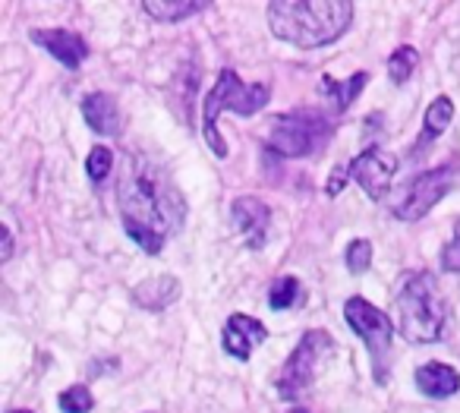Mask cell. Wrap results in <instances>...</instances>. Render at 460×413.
<instances>
[{
    "instance_id": "6da1fadb",
    "label": "cell",
    "mask_w": 460,
    "mask_h": 413,
    "mask_svg": "<svg viewBox=\"0 0 460 413\" xmlns=\"http://www.w3.org/2000/svg\"><path fill=\"white\" fill-rule=\"evenodd\" d=\"M117 202H120L123 230L148 256H158L164 249L167 237L186 218V205L180 190L171 184L164 167L155 165L146 155L127 158L120 180H117Z\"/></svg>"
},
{
    "instance_id": "7a4b0ae2",
    "label": "cell",
    "mask_w": 460,
    "mask_h": 413,
    "mask_svg": "<svg viewBox=\"0 0 460 413\" xmlns=\"http://www.w3.org/2000/svg\"><path fill=\"white\" fill-rule=\"evenodd\" d=\"M353 22L347 0H275L269 4V26L281 41L296 48H322L338 41Z\"/></svg>"
},
{
    "instance_id": "3957f363",
    "label": "cell",
    "mask_w": 460,
    "mask_h": 413,
    "mask_svg": "<svg viewBox=\"0 0 460 413\" xmlns=\"http://www.w3.org/2000/svg\"><path fill=\"white\" fill-rule=\"evenodd\" d=\"M447 303L438 281L429 272H407L397 291V328L413 344H435L445 337Z\"/></svg>"
},
{
    "instance_id": "277c9868",
    "label": "cell",
    "mask_w": 460,
    "mask_h": 413,
    "mask_svg": "<svg viewBox=\"0 0 460 413\" xmlns=\"http://www.w3.org/2000/svg\"><path fill=\"white\" fill-rule=\"evenodd\" d=\"M269 98H271L269 83L246 85V83H240V76L234 70L217 73L211 92L202 98V133L217 158H227V142L217 133V114H221V111H234V114H240V117H252L256 111H262L265 104H269Z\"/></svg>"
},
{
    "instance_id": "5b68a950",
    "label": "cell",
    "mask_w": 460,
    "mask_h": 413,
    "mask_svg": "<svg viewBox=\"0 0 460 413\" xmlns=\"http://www.w3.org/2000/svg\"><path fill=\"white\" fill-rule=\"evenodd\" d=\"M344 319H347V325L363 337L366 347H369L372 375H376V382L378 385H388V379H391V337H394L391 319L363 297L347 300Z\"/></svg>"
},
{
    "instance_id": "8992f818",
    "label": "cell",
    "mask_w": 460,
    "mask_h": 413,
    "mask_svg": "<svg viewBox=\"0 0 460 413\" xmlns=\"http://www.w3.org/2000/svg\"><path fill=\"white\" fill-rule=\"evenodd\" d=\"M332 139V127L313 111L281 114L269 123V148L284 158H306Z\"/></svg>"
},
{
    "instance_id": "52a82bcc",
    "label": "cell",
    "mask_w": 460,
    "mask_h": 413,
    "mask_svg": "<svg viewBox=\"0 0 460 413\" xmlns=\"http://www.w3.org/2000/svg\"><path fill=\"white\" fill-rule=\"evenodd\" d=\"M332 347H334V337L328 335V331H322V328L306 331L303 341L294 347V354L288 356L281 375H278V394H281L284 400L300 398V394L313 385L315 369H319L322 356H325Z\"/></svg>"
},
{
    "instance_id": "ba28073f",
    "label": "cell",
    "mask_w": 460,
    "mask_h": 413,
    "mask_svg": "<svg viewBox=\"0 0 460 413\" xmlns=\"http://www.w3.org/2000/svg\"><path fill=\"white\" fill-rule=\"evenodd\" d=\"M451 186H454V167L451 165L432 167V171L413 177L397 193L394 202H391V215L401 218V221H420V218H426L447 196Z\"/></svg>"
},
{
    "instance_id": "9c48e42d",
    "label": "cell",
    "mask_w": 460,
    "mask_h": 413,
    "mask_svg": "<svg viewBox=\"0 0 460 413\" xmlns=\"http://www.w3.org/2000/svg\"><path fill=\"white\" fill-rule=\"evenodd\" d=\"M397 165H401V161H397L391 152H382V148H369V152L357 155V158H353L347 167H350V180H357V184L363 186L366 196H369L372 202H378V199L388 196Z\"/></svg>"
},
{
    "instance_id": "30bf717a",
    "label": "cell",
    "mask_w": 460,
    "mask_h": 413,
    "mask_svg": "<svg viewBox=\"0 0 460 413\" xmlns=\"http://www.w3.org/2000/svg\"><path fill=\"white\" fill-rule=\"evenodd\" d=\"M230 218L237 224V230L243 234V240L252 249H262L265 237H269V224H271V209L256 196H240L230 205Z\"/></svg>"
},
{
    "instance_id": "8fae6325",
    "label": "cell",
    "mask_w": 460,
    "mask_h": 413,
    "mask_svg": "<svg viewBox=\"0 0 460 413\" xmlns=\"http://www.w3.org/2000/svg\"><path fill=\"white\" fill-rule=\"evenodd\" d=\"M32 41L41 45L54 60H60L64 67L76 70L85 58H89V45H85L83 35L70 32V29H35Z\"/></svg>"
},
{
    "instance_id": "7c38bea8",
    "label": "cell",
    "mask_w": 460,
    "mask_h": 413,
    "mask_svg": "<svg viewBox=\"0 0 460 413\" xmlns=\"http://www.w3.org/2000/svg\"><path fill=\"white\" fill-rule=\"evenodd\" d=\"M269 337V328H265L259 319L243 316V312H234L224 325V350L237 360H250V354L259 347V344Z\"/></svg>"
},
{
    "instance_id": "4fadbf2b",
    "label": "cell",
    "mask_w": 460,
    "mask_h": 413,
    "mask_svg": "<svg viewBox=\"0 0 460 413\" xmlns=\"http://www.w3.org/2000/svg\"><path fill=\"white\" fill-rule=\"evenodd\" d=\"M83 117L95 133L117 136L120 133V108L108 92H92L83 98Z\"/></svg>"
},
{
    "instance_id": "5bb4252c",
    "label": "cell",
    "mask_w": 460,
    "mask_h": 413,
    "mask_svg": "<svg viewBox=\"0 0 460 413\" xmlns=\"http://www.w3.org/2000/svg\"><path fill=\"white\" fill-rule=\"evenodd\" d=\"M416 388L429 398H451L460 391V373L447 363H422L416 369Z\"/></svg>"
},
{
    "instance_id": "9a60e30c",
    "label": "cell",
    "mask_w": 460,
    "mask_h": 413,
    "mask_svg": "<svg viewBox=\"0 0 460 413\" xmlns=\"http://www.w3.org/2000/svg\"><path fill=\"white\" fill-rule=\"evenodd\" d=\"M177 297H180V284H177V278H171V274L152 278V281H146V284H139L133 291L136 303H139L142 310H152V312L167 310V306H171Z\"/></svg>"
},
{
    "instance_id": "2e32d148",
    "label": "cell",
    "mask_w": 460,
    "mask_h": 413,
    "mask_svg": "<svg viewBox=\"0 0 460 413\" xmlns=\"http://www.w3.org/2000/svg\"><path fill=\"white\" fill-rule=\"evenodd\" d=\"M451 121H454V102L447 95H438L432 104H429L426 117H422V133L413 146V158H416V152H422V148L429 146V142L438 139V136L451 127Z\"/></svg>"
},
{
    "instance_id": "e0dca14e",
    "label": "cell",
    "mask_w": 460,
    "mask_h": 413,
    "mask_svg": "<svg viewBox=\"0 0 460 413\" xmlns=\"http://www.w3.org/2000/svg\"><path fill=\"white\" fill-rule=\"evenodd\" d=\"M152 20H161V22H180V20H190V16L202 13L205 4L202 0H146L142 4Z\"/></svg>"
},
{
    "instance_id": "ac0fdd59",
    "label": "cell",
    "mask_w": 460,
    "mask_h": 413,
    "mask_svg": "<svg viewBox=\"0 0 460 413\" xmlns=\"http://www.w3.org/2000/svg\"><path fill=\"white\" fill-rule=\"evenodd\" d=\"M366 79H369V73H357V76H350L347 83H338V79H332V76H322L319 89H322V95H328V102L334 104V111H347L353 104V98L366 89Z\"/></svg>"
},
{
    "instance_id": "d6986e66",
    "label": "cell",
    "mask_w": 460,
    "mask_h": 413,
    "mask_svg": "<svg viewBox=\"0 0 460 413\" xmlns=\"http://www.w3.org/2000/svg\"><path fill=\"white\" fill-rule=\"evenodd\" d=\"M416 60H420V54H416V48H397L394 54L388 58V76H391V83H397V85H403L410 76H413V70H416Z\"/></svg>"
},
{
    "instance_id": "ffe728a7",
    "label": "cell",
    "mask_w": 460,
    "mask_h": 413,
    "mask_svg": "<svg viewBox=\"0 0 460 413\" xmlns=\"http://www.w3.org/2000/svg\"><path fill=\"white\" fill-rule=\"evenodd\" d=\"M58 404L64 413H89L95 407V398H92V391L85 385H73L66 391H60Z\"/></svg>"
},
{
    "instance_id": "44dd1931",
    "label": "cell",
    "mask_w": 460,
    "mask_h": 413,
    "mask_svg": "<svg viewBox=\"0 0 460 413\" xmlns=\"http://www.w3.org/2000/svg\"><path fill=\"white\" fill-rule=\"evenodd\" d=\"M300 281L296 278H281V281H275V287H271V293H269V303H271V310H290V306L300 300Z\"/></svg>"
},
{
    "instance_id": "7402d4cb",
    "label": "cell",
    "mask_w": 460,
    "mask_h": 413,
    "mask_svg": "<svg viewBox=\"0 0 460 413\" xmlns=\"http://www.w3.org/2000/svg\"><path fill=\"white\" fill-rule=\"evenodd\" d=\"M111 167H114V152H111V148H104V146L92 148L89 161H85V171H89V177L95 180V184H102V180L108 177Z\"/></svg>"
},
{
    "instance_id": "603a6c76",
    "label": "cell",
    "mask_w": 460,
    "mask_h": 413,
    "mask_svg": "<svg viewBox=\"0 0 460 413\" xmlns=\"http://www.w3.org/2000/svg\"><path fill=\"white\" fill-rule=\"evenodd\" d=\"M372 265V243L369 240H353L347 247V268L353 274H363Z\"/></svg>"
},
{
    "instance_id": "cb8c5ba5",
    "label": "cell",
    "mask_w": 460,
    "mask_h": 413,
    "mask_svg": "<svg viewBox=\"0 0 460 413\" xmlns=\"http://www.w3.org/2000/svg\"><path fill=\"white\" fill-rule=\"evenodd\" d=\"M441 268H445V272H460V215H457V221H454L451 240L441 249Z\"/></svg>"
},
{
    "instance_id": "d4e9b609",
    "label": "cell",
    "mask_w": 460,
    "mask_h": 413,
    "mask_svg": "<svg viewBox=\"0 0 460 413\" xmlns=\"http://www.w3.org/2000/svg\"><path fill=\"white\" fill-rule=\"evenodd\" d=\"M344 174H350V167H338V171H334L332 184L325 186V190H328V196H338V193L344 190V184H347V180H344Z\"/></svg>"
},
{
    "instance_id": "484cf974",
    "label": "cell",
    "mask_w": 460,
    "mask_h": 413,
    "mask_svg": "<svg viewBox=\"0 0 460 413\" xmlns=\"http://www.w3.org/2000/svg\"><path fill=\"white\" fill-rule=\"evenodd\" d=\"M0 237H4V259H10L13 256V234L7 228H0Z\"/></svg>"
},
{
    "instance_id": "4316f807",
    "label": "cell",
    "mask_w": 460,
    "mask_h": 413,
    "mask_svg": "<svg viewBox=\"0 0 460 413\" xmlns=\"http://www.w3.org/2000/svg\"><path fill=\"white\" fill-rule=\"evenodd\" d=\"M7 413H32V410H7Z\"/></svg>"
},
{
    "instance_id": "83f0119b",
    "label": "cell",
    "mask_w": 460,
    "mask_h": 413,
    "mask_svg": "<svg viewBox=\"0 0 460 413\" xmlns=\"http://www.w3.org/2000/svg\"><path fill=\"white\" fill-rule=\"evenodd\" d=\"M294 413H306V410H303V407H296V410Z\"/></svg>"
}]
</instances>
